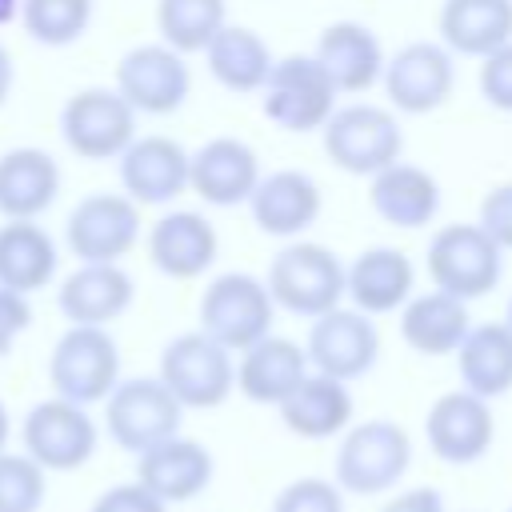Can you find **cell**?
<instances>
[{
  "label": "cell",
  "instance_id": "6da1fadb",
  "mask_svg": "<svg viewBox=\"0 0 512 512\" xmlns=\"http://www.w3.org/2000/svg\"><path fill=\"white\" fill-rule=\"evenodd\" d=\"M412 440L396 420H360L344 428L336 448V488L352 496H384L404 480Z\"/></svg>",
  "mask_w": 512,
  "mask_h": 512
},
{
  "label": "cell",
  "instance_id": "7a4b0ae2",
  "mask_svg": "<svg viewBox=\"0 0 512 512\" xmlns=\"http://www.w3.org/2000/svg\"><path fill=\"white\" fill-rule=\"evenodd\" d=\"M264 288L276 308L316 320L320 312H328L344 300V264L332 248L300 240L272 256Z\"/></svg>",
  "mask_w": 512,
  "mask_h": 512
},
{
  "label": "cell",
  "instance_id": "3957f363",
  "mask_svg": "<svg viewBox=\"0 0 512 512\" xmlns=\"http://www.w3.org/2000/svg\"><path fill=\"white\" fill-rule=\"evenodd\" d=\"M120 380V348L108 328L96 324H68V332L52 344L48 356V384L60 400L80 408L104 404V396Z\"/></svg>",
  "mask_w": 512,
  "mask_h": 512
},
{
  "label": "cell",
  "instance_id": "277c9868",
  "mask_svg": "<svg viewBox=\"0 0 512 512\" xmlns=\"http://www.w3.org/2000/svg\"><path fill=\"white\" fill-rule=\"evenodd\" d=\"M160 384L180 408H220L236 388V360L204 332H180L160 352Z\"/></svg>",
  "mask_w": 512,
  "mask_h": 512
},
{
  "label": "cell",
  "instance_id": "5b68a950",
  "mask_svg": "<svg viewBox=\"0 0 512 512\" xmlns=\"http://www.w3.org/2000/svg\"><path fill=\"white\" fill-rule=\"evenodd\" d=\"M260 92H264V116L292 136L324 128V120L336 108V88L312 52H292L284 60H272Z\"/></svg>",
  "mask_w": 512,
  "mask_h": 512
},
{
  "label": "cell",
  "instance_id": "8992f818",
  "mask_svg": "<svg viewBox=\"0 0 512 512\" xmlns=\"http://www.w3.org/2000/svg\"><path fill=\"white\" fill-rule=\"evenodd\" d=\"M324 152L340 172L352 176H376L380 168L396 164L404 152V132L400 120L388 108L376 104H348L332 108L324 120Z\"/></svg>",
  "mask_w": 512,
  "mask_h": 512
},
{
  "label": "cell",
  "instance_id": "52a82bcc",
  "mask_svg": "<svg viewBox=\"0 0 512 512\" xmlns=\"http://www.w3.org/2000/svg\"><path fill=\"white\" fill-rule=\"evenodd\" d=\"M504 272V252L488 240L480 224H444L428 240V276L440 292L456 300H480L500 284Z\"/></svg>",
  "mask_w": 512,
  "mask_h": 512
},
{
  "label": "cell",
  "instance_id": "ba28073f",
  "mask_svg": "<svg viewBox=\"0 0 512 512\" xmlns=\"http://www.w3.org/2000/svg\"><path fill=\"white\" fill-rule=\"evenodd\" d=\"M276 304L252 272H224L200 296V332L228 352H244L272 332Z\"/></svg>",
  "mask_w": 512,
  "mask_h": 512
},
{
  "label": "cell",
  "instance_id": "9c48e42d",
  "mask_svg": "<svg viewBox=\"0 0 512 512\" xmlns=\"http://www.w3.org/2000/svg\"><path fill=\"white\" fill-rule=\"evenodd\" d=\"M184 408L176 396L160 384V376H132L116 380V388L104 396V428L124 452H144L168 436L180 432Z\"/></svg>",
  "mask_w": 512,
  "mask_h": 512
},
{
  "label": "cell",
  "instance_id": "30bf717a",
  "mask_svg": "<svg viewBox=\"0 0 512 512\" xmlns=\"http://www.w3.org/2000/svg\"><path fill=\"white\" fill-rule=\"evenodd\" d=\"M60 136L80 160H116L136 140V112L116 88H80L60 108Z\"/></svg>",
  "mask_w": 512,
  "mask_h": 512
},
{
  "label": "cell",
  "instance_id": "8fae6325",
  "mask_svg": "<svg viewBox=\"0 0 512 512\" xmlns=\"http://www.w3.org/2000/svg\"><path fill=\"white\" fill-rule=\"evenodd\" d=\"M20 440H24V456H32L44 472H76L92 460L100 432L88 408L52 396L28 408L20 424Z\"/></svg>",
  "mask_w": 512,
  "mask_h": 512
},
{
  "label": "cell",
  "instance_id": "7c38bea8",
  "mask_svg": "<svg viewBox=\"0 0 512 512\" xmlns=\"http://www.w3.org/2000/svg\"><path fill=\"white\" fill-rule=\"evenodd\" d=\"M64 240L80 264H120L140 240V204L124 192H92L68 212Z\"/></svg>",
  "mask_w": 512,
  "mask_h": 512
},
{
  "label": "cell",
  "instance_id": "4fadbf2b",
  "mask_svg": "<svg viewBox=\"0 0 512 512\" xmlns=\"http://www.w3.org/2000/svg\"><path fill=\"white\" fill-rule=\"evenodd\" d=\"M304 356H308L312 372L352 384V380H360V376H368L376 368V360H380V332H376L372 316L336 304V308H328V312H320L312 320Z\"/></svg>",
  "mask_w": 512,
  "mask_h": 512
},
{
  "label": "cell",
  "instance_id": "5bb4252c",
  "mask_svg": "<svg viewBox=\"0 0 512 512\" xmlns=\"http://www.w3.org/2000/svg\"><path fill=\"white\" fill-rule=\"evenodd\" d=\"M116 92L140 116H172L192 92V72L184 56L168 44H136L116 64Z\"/></svg>",
  "mask_w": 512,
  "mask_h": 512
},
{
  "label": "cell",
  "instance_id": "9a60e30c",
  "mask_svg": "<svg viewBox=\"0 0 512 512\" xmlns=\"http://www.w3.org/2000/svg\"><path fill=\"white\" fill-rule=\"evenodd\" d=\"M384 96L392 108L424 116L436 112L440 104H448L452 88H456V68H452V52L436 40H416L404 44L396 56L384 60Z\"/></svg>",
  "mask_w": 512,
  "mask_h": 512
},
{
  "label": "cell",
  "instance_id": "2e32d148",
  "mask_svg": "<svg viewBox=\"0 0 512 512\" xmlns=\"http://www.w3.org/2000/svg\"><path fill=\"white\" fill-rule=\"evenodd\" d=\"M492 436H496V420H492L488 400H480L464 388L436 396V404L424 416V440H428L432 456L444 464H456V468L476 464L492 448Z\"/></svg>",
  "mask_w": 512,
  "mask_h": 512
},
{
  "label": "cell",
  "instance_id": "e0dca14e",
  "mask_svg": "<svg viewBox=\"0 0 512 512\" xmlns=\"http://www.w3.org/2000/svg\"><path fill=\"white\" fill-rule=\"evenodd\" d=\"M260 180V156L240 136H216L188 152V188L216 208L248 204Z\"/></svg>",
  "mask_w": 512,
  "mask_h": 512
},
{
  "label": "cell",
  "instance_id": "ac0fdd59",
  "mask_svg": "<svg viewBox=\"0 0 512 512\" xmlns=\"http://www.w3.org/2000/svg\"><path fill=\"white\" fill-rule=\"evenodd\" d=\"M116 168L124 196L136 204H168L188 188V152L172 136H136Z\"/></svg>",
  "mask_w": 512,
  "mask_h": 512
},
{
  "label": "cell",
  "instance_id": "d6986e66",
  "mask_svg": "<svg viewBox=\"0 0 512 512\" xmlns=\"http://www.w3.org/2000/svg\"><path fill=\"white\" fill-rule=\"evenodd\" d=\"M212 472H216L212 452L200 440H188L176 432V436L140 452L136 484H144L164 504H184L212 484Z\"/></svg>",
  "mask_w": 512,
  "mask_h": 512
},
{
  "label": "cell",
  "instance_id": "ffe728a7",
  "mask_svg": "<svg viewBox=\"0 0 512 512\" xmlns=\"http://www.w3.org/2000/svg\"><path fill=\"white\" fill-rule=\"evenodd\" d=\"M220 252V236L212 228L208 216L192 212V208H176L164 212L152 232H148V260L156 272L172 276V280H196L212 268Z\"/></svg>",
  "mask_w": 512,
  "mask_h": 512
},
{
  "label": "cell",
  "instance_id": "44dd1931",
  "mask_svg": "<svg viewBox=\"0 0 512 512\" xmlns=\"http://www.w3.org/2000/svg\"><path fill=\"white\" fill-rule=\"evenodd\" d=\"M320 188L308 172H296V168H280V172H268L256 180L252 196H248V212H252V224L268 236H300L308 232L316 220H320Z\"/></svg>",
  "mask_w": 512,
  "mask_h": 512
},
{
  "label": "cell",
  "instance_id": "7402d4cb",
  "mask_svg": "<svg viewBox=\"0 0 512 512\" xmlns=\"http://www.w3.org/2000/svg\"><path fill=\"white\" fill-rule=\"evenodd\" d=\"M316 64L324 68V76L332 80L336 96L340 92H368L380 72H384V48L376 40L372 28L356 24V20H336L328 24L320 36H316V48H312Z\"/></svg>",
  "mask_w": 512,
  "mask_h": 512
},
{
  "label": "cell",
  "instance_id": "603a6c76",
  "mask_svg": "<svg viewBox=\"0 0 512 512\" xmlns=\"http://www.w3.org/2000/svg\"><path fill=\"white\" fill-rule=\"evenodd\" d=\"M136 284L120 264H80L76 272L64 276L56 288V304L68 324H96L108 328L132 308Z\"/></svg>",
  "mask_w": 512,
  "mask_h": 512
},
{
  "label": "cell",
  "instance_id": "cb8c5ba5",
  "mask_svg": "<svg viewBox=\"0 0 512 512\" xmlns=\"http://www.w3.org/2000/svg\"><path fill=\"white\" fill-rule=\"evenodd\" d=\"M412 284H416V268L400 248H364L344 268V296L364 316L400 312L404 300L412 296Z\"/></svg>",
  "mask_w": 512,
  "mask_h": 512
},
{
  "label": "cell",
  "instance_id": "d4e9b609",
  "mask_svg": "<svg viewBox=\"0 0 512 512\" xmlns=\"http://www.w3.org/2000/svg\"><path fill=\"white\" fill-rule=\"evenodd\" d=\"M368 204L372 212L392 228H424L440 212V184L420 164H388L376 176H368Z\"/></svg>",
  "mask_w": 512,
  "mask_h": 512
},
{
  "label": "cell",
  "instance_id": "484cf974",
  "mask_svg": "<svg viewBox=\"0 0 512 512\" xmlns=\"http://www.w3.org/2000/svg\"><path fill=\"white\" fill-rule=\"evenodd\" d=\"M276 408H280L284 428L292 436H300V440H328V436H340L352 424V392H348V384L332 380V376H320L312 368Z\"/></svg>",
  "mask_w": 512,
  "mask_h": 512
},
{
  "label": "cell",
  "instance_id": "4316f807",
  "mask_svg": "<svg viewBox=\"0 0 512 512\" xmlns=\"http://www.w3.org/2000/svg\"><path fill=\"white\" fill-rule=\"evenodd\" d=\"M308 376V356L284 336H260L236 360V388L252 404H280Z\"/></svg>",
  "mask_w": 512,
  "mask_h": 512
},
{
  "label": "cell",
  "instance_id": "83f0119b",
  "mask_svg": "<svg viewBox=\"0 0 512 512\" xmlns=\"http://www.w3.org/2000/svg\"><path fill=\"white\" fill-rule=\"evenodd\" d=\"M60 196V164L44 148H12L0 156V216L36 220Z\"/></svg>",
  "mask_w": 512,
  "mask_h": 512
},
{
  "label": "cell",
  "instance_id": "f1b7e54d",
  "mask_svg": "<svg viewBox=\"0 0 512 512\" xmlns=\"http://www.w3.org/2000/svg\"><path fill=\"white\" fill-rule=\"evenodd\" d=\"M472 320H468V304L432 288V292H412L400 308V336L412 352L420 356H448L460 348V340L468 336Z\"/></svg>",
  "mask_w": 512,
  "mask_h": 512
},
{
  "label": "cell",
  "instance_id": "f546056e",
  "mask_svg": "<svg viewBox=\"0 0 512 512\" xmlns=\"http://www.w3.org/2000/svg\"><path fill=\"white\" fill-rule=\"evenodd\" d=\"M60 268L56 240L36 220H4L0 224V288L32 296L52 284Z\"/></svg>",
  "mask_w": 512,
  "mask_h": 512
},
{
  "label": "cell",
  "instance_id": "4dcf8cb0",
  "mask_svg": "<svg viewBox=\"0 0 512 512\" xmlns=\"http://www.w3.org/2000/svg\"><path fill=\"white\" fill-rule=\"evenodd\" d=\"M512 40V0H444L440 44L456 56L484 60Z\"/></svg>",
  "mask_w": 512,
  "mask_h": 512
},
{
  "label": "cell",
  "instance_id": "1f68e13d",
  "mask_svg": "<svg viewBox=\"0 0 512 512\" xmlns=\"http://www.w3.org/2000/svg\"><path fill=\"white\" fill-rule=\"evenodd\" d=\"M464 392L480 400H496L512 388V332L508 324H476L456 348Z\"/></svg>",
  "mask_w": 512,
  "mask_h": 512
},
{
  "label": "cell",
  "instance_id": "d6a6232c",
  "mask_svg": "<svg viewBox=\"0 0 512 512\" xmlns=\"http://www.w3.org/2000/svg\"><path fill=\"white\" fill-rule=\"evenodd\" d=\"M208 72L216 84H224L228 92H260L268 68H272V52L268 44L252 32V28H240V24H224L208 48Z\"/></svg>",
  "mask_w": 512,
  "mask_h": 512
},
{
  "label": "cell",
  "instance_id": "836d02e7",
  "mask_svg": "<svg viewBox=\"0 0 512 512\" xmlns=\"http://www.w3.org/2000/svg\"><path fill=\"white\" fill-rule=\"evenodd\" d=\"M228 24L224 0H156V28L160 44L176 48L180 56L204 52L208 40Z\"/></svg>",
  "mask_w": 512,
  "mask_h": 512
},
{
  "label": "cell",
  "instance_id": "e575fe53",
  "mask_svg": "<svg viewBox=\"0 0 512 512\" xmlns=\"http://www.w3.org/2000/svg\"><path fill=\"white\" fill-rule=\"evenodd\" d=\"M92 8V0H20V24L36 44L68 48L88 32Z\"/></svg>",
  "mask_w": 512,
  "mask_h": 512
},
{
  "label": "cell",
  "instance_id": "d590c367",
  "mask_svg": "<svg viewBox=\"0 0 512 512\" xmlns=\"http://www.w3.org/2000/svg\"><path fill=\"white\" fill-rule=\"evenodd\" d=\"M48 472L24 452H0V512H40Z\"/></svg>",
  "mask_w": 512,
  "mask_h": 512
},
{
  "label": "cell",
  "instance_id": "8d00e7d4",
  "mask_svg": "<svg viewBox=\"0 0 512 512\" xmlns=\"http://www.w3.org/2000/svg\"><path fill=\"white\" fill-rule=\"evenodd\" d=\"M272 512H344V492L332 480L300 476L276 492Z\"/></svg>",
  "mask_w": 512,
  "mask_h": 512
},
{
  "label": "cell",
  "instance_id": "74e56055",
  "mask_svg": "<svg viewBox=\"0 0 512 512\" xmlns=\"http://www.w3.org/2000/svg\"><path fill=\"white\" fill-rule=\"evenodd\" d=\"M480 96L496 112H512V40L480 60Z\"/></svg>",
  "mask_w": 512,
  "mask_h": 512
},
{
  "label": "cell",
  "instance_id": "f35d334b",
  "mask_svg": "<svg viewBox=\"0 0 512 512\" xmlns=\"http://www.w3.org/2000/svg\"><path fill=\"white\" fill-rule=\"evenodd\" d=\"M476 224L488 232V240H492L500 252L512 248V180H508V184H496V188L480 200V220H476Z\"/></svg>",
  "mask_w": 512,
  "mask_h": 512
},
{
  "label": "cell",
  "instance_id": "ab89813d",
  "mask_svg": "<svg viewBox=\"0 0 512 512\" xmlns=\"http://www.w3.org/2000/svg\"><path fill=\"white\" fill-rule=\"evenodd\" d=\"M88 512H168V504L164 500H156L144 484H112V488H104L96 500H92V508Z\"/></svg>",
  "mask_w": 512,
  "mask_h": 512
},
{
  "label": "cell",
  "instance_id": "60d3db41",
  "mask_svg": "<svg viewBox=\"0 0 512 512\" xmlns=\"http://www.w3.org/2000/svg\"><path fill=\"white\" fill-rule=\"evenodd\" d=\"M32 324V304L28 296L12 292V288H0V356L12 352V344L28 332Z\"/></svg>",
  "mask_w": 512,
  "mask_h": 512
},
{
  "label": "cell",
  "instance_id": "b9f144b4",
  "mask_svg": "<svg viewBox=\"0 0 512 512\" xmlns=\"http://www.w3.org/2000/svg\"><path fill=\"white\" fill-rule=\"evenodd\" d=\"M380 512H444V500L436 488H408V492L384 500Z\"/></svg>",
  "mask_w": 512,
  "mask_h": 512
},
{
  "label": "cell",
  "instance_id": "7bdbcfd3",
  "mask_svg": "<svg viewBox=\"0 0 512 512\" xmlns=\"http://www.w3.org/2000/svg\"><path fill=\"white\" fill-rule=\"evenodd\" d=\"M12 80H16V68H12V56H8V48L0 44V104L8 100V92H12Z\"/></svg>",
  "mask_w": 512,
  "mask_h": 512
},
{
  "label": "cell",
  "instance_id": "ee69618b",
  "mask_svg": "<svg viewBox=\"0 0 512 512\" xmlns=\"http://www.w3.org/2000/svg\"><path fill=\"white\" fill-rule=\"evenodd\" d=\"M8 436H12V416H8V408H4V400H0V452L8 448Z\"/></svg>",
  "mask_w": 512,
  "mask_h": 512
},
{
  "label": "cell",
  "instance_id": "f6af8a7d",
  "mask_svg": "<svg viewBox=\"0 0 512 512\" xmlns=\"http://www.w3.org/2000/svg\"><path fill=\"white\" fill-rule=\"evenodd\" d=\"M16 16H20V0H0V24H8Z\"/></svg>",
  "mask_w": 512,
  "mask_h": 512
},
{
  "label": "cell",
  "instance_id": "bcb514c9",
  "mask_svg": "<svg viewBox=\"0 0 512 512\" xmlns=\"http://www.w3.org/2000/svg\"><path fill=\"white\" fill-rule=\"evenodd\" d=\"M504 324H508V332H512V300H508V316H504Z\"/></svg>",
  "mask_w": 512,
  "mask_h": 512
},
{
  "label": "cell",
  "instance_id": "7dc6e473",
  "mask_svg": "<svg viewBox=\"0 0 512 512\" xmlns=\"http://www.w3.org/2000/svg\"><path fill=\"white\" fill-rule=\"evenodd\" d=\"M508 512H512V504H508Z\"/></svg>",
  "mask_w": 512,
  "mask_h": 512
}]
</instances>
